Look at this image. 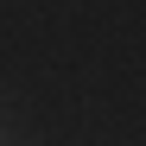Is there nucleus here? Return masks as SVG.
<instances>
[]
</instances>
